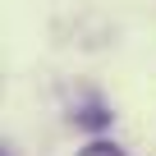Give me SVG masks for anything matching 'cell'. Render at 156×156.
Here are the masks:
<instances>
[{
  "label": "cell",
  "instance_id": "6da1fadb",
  "mask_svg": "<svg viewBox=\"0 0 156 156\" xmlns=\"http://www.w3.org/2000/svg\"><path fill=\"white\" fill-rule=\"evenodd\" d=\"M73 119L83 124V129H106V124H110V115H106V106H83V110L73 115Z\"/></svg>",
  "mask_w": 156,
  "mask_h": 156
},
{
  "label": "cell",
  "instance_id": "7a4b0ae2",
  "mask_svg": "<svg viewBox=\"0 0 156 156\" xmlns=\"http://www.w3.org/2000/svg\"><path fill=\"white\" fill-rule=\"evenodd\" d=\"M83 156H124V151H119V147H110V142H92Z\"/></svg>",
  "mask_w": 156,
  "mask_h": 156
}]
</instances>
